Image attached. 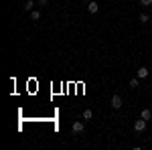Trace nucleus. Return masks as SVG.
<instances>
[{
	"label": "nucleus",
	"instance_id": "f257e3e1",
	"mask_svg": "<svg viewBox=\"0 0 152 150\" xmlns=\"http://www.w3.org/2000/svg\"><path fill=\"white\" fill-rule=\"evenodd\" d=\"M110 104H112V108H114V110H120L124 102H122V97H120V95L116 93V95H112V100H110Z\"/></svg>",
	"mask_w": 152,
	"mask_h": 150
},
{
	"label": "nucleus",
	"instance_id": "f03ea898",
	"mask_svg": "<svg viewBox=\"0 0 152 150\" xmlns=\"http://www.w3.org/2000/svg\"><path fill=\"white\" fill-rule=\"evenodd\" d=\"M134 130H136V132H144V130H146V120H136V122H134Z\"/></svg>",
	"mask_w": 152,
	"mask_h": 150
},
{
	"label": "nucleus",
	"instance_id": "7ed1b4c3",
	"mask_svg": "<svg viewBox=\"0 0 152 150\" xmlns=\"http://www.w3.org/2000/svg\"><path fill=\"white\" fill-rule=\"evenodd\" d=\"M83 122H73V126H71V130H73V132H75V134H81L83 132Z\"/></svg>",
	"mask_w": 152,
	"mask_h": 150
},
{
	"label": "nucleus",
	"instance_id": "20e7f679",
	"mask_svg": "<svg viewBox=\"0 0 152 150\" xmlns=\"http://www.w3.org/2000/svg\"><path fill=\"white\" fill-rule=\"evenodd\" d=\"M87 10L91 12V14H95V12L99 10V4H97V2H89V4H87Z\"/></svg>",
	"mask_w": 152,
	"mask_h": 150
},
{
	"label": "nucleus",
	"instance_id": "39448f33",
	"mask_svg": "<svg viewBox=\"0 0 152 150\" xmlns=\"http://www.w3.org/2000/svg\"><path fill=\"white\" fill-rule=\"evenodd\" d=\"M148 73H150V71L146 69V67H140V69H138V79H146Z\"/></svg>",
	"mask_w": 152,
	"mask_h": 150
},
{
	"label": "nucleus",
	"instance_id": "423d86ee",
	"mask_svg": "<svg viewBox=\"0 0 152 150\" xmlns=\"http://www.w3.org/2000/svg\"><path fill=\"white\" fill-rule=\"evenodd\" d=\"M140 118H142V120H146V122H148V120H150V118H152V112H150V110H148V108H146V110H142Z\"/></svg>",
	"mask_w": 152,
	"mask_h": 150
},
{
	"label": "nucleus",
	"instance_id": "0eeeda50",
	"mask_svg": "<svg viewBox=\"0 0 152 150\" xmlns=\"http://www.w3.org/2000/svg\"><path fill=\"white\" fill-rule=\"evenodd\" d=\"M33 6H35V2H33V0H26V2H24V6H23V8H24L26 12H33Z\"/></svg>",
	"mask_w": 152,
	"mask_h": 150
},
{
	"label": "nucleus",
	"instance_id": "6e6552de",
	"mask_svg": "<svg viewBox=\"0 0 152 150\" xmlns=\"http://www.w3.org/2000/svg\"><path fill=\"white\" fill-rule=\"evenodd\" d=\"M130 89H138V85H140V81H138V77H134V79H130Z\"/></svg>",
	"mask_w": 152,
	"mask_h": 150
},
{
	"label": "nucleus",
	"instance_id": "1a4fd4ad",
	"mask_svg": "<svg viewBox=\"0 0 152 150\" xmlns=\"http://www.w3.org/2000/svg\"><path fill=\"white\" fill-rule=\"evenodd\" d=\"M91 118H94V112L91 110H85L83 112V120H91Z\"/></svg>",
	"mask_w": 152,
	"mask_h": 150
},
{
	"label": "nucleus",
	"instance_id": "9d476101",
	"mask_svg": "<svg viewBox=\"0 0 152 150\" xmlns=\"http://www.w3.org/2000/svg\"><path fill=\"white\" fill-rule=\"evenodd\" d=\"M31 18H33V20H39V18H41V12H39V10H33V12H31Z\"/></svg>",
	"mask_w": 152,
	"mask_h": 150
},
{
	"label": "nucleus",
	"instance_id": "9b49d317",
	"mask_svg": "<svg viewBox=\"0 0 152 150\" xmlns=\"http://www.w3.org/2000/svg\"><path fill=\"white\" fill-rule=\"evenodd\" d=\"M140 23H148V14H146V12L140 14Z\"/></svg>",
	"mask_w": 152,
	"mask_h": 150
},
{
	"label": "nucleus",
	"instance_id": "f8f14e48",
	"mask_svg": "<svg viewBox=\"0 0 152 150\" xmlns=\"http://www.w3.org/2000/svg\"><path fill=\"white\" fill-rule=\"evenodd\" d=\"M140 4H142V6H150L152 0H140Z\"/></svg>",
	"mask_w": 152,
	"mask_h": 150
},
{
	"label": "nucleus",
	"instance_id": "ddd939ff",
	"mask_svg": "<svg viewBox=\"0 0 152 150\" xmlns=\"http://www.w3.org/2000/svg\"><path fill=\"white\" fill-rule=\"evenodd\" d=\"M37 4H39V6H45V4H47V0H37Z\"/></svg>",
	"mask_w": 152,
	"mask_h": 150
}]
</instances>
